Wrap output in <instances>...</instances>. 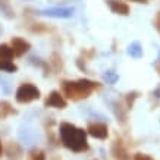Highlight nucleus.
Segmentation results:
<instances>
[{
  "instance_id": "f257e3e1",
  "label": "nucleus",
  "mask_w": 160,
  "mask_h": 160,
  "mask_svg": "<svg viewBox=\"0 0 160 160\" xmlns=\"http://www.w3.org/2000/svg\"><path fill=\"white\" fill-rule=\"evenodd\" d=\"M59 134H60L62 142L68 148H71V150L84 151L88 148L87 132L84 131V129H81V128H77L75 125L68 123V122H63V123H60Z\"/></svg>"
},
{
  "instance_id": "f03ea898",
  "label": "nucleus",
  "mask_w": 160,
  "mask_h": 160,
  "mask_svg": "<svg viewBox=\"0 0 160 160\" xmlns=\"http://www.w3.org/2000/svg\"><path fill=\"white\" fill-rule=\"evenodd\" d=\"M100 87L98 82L90 79H78V81H62L63 94L71 100H82L91 94L92 90Z\"/></svg>"
},
{
  "instance_id": "7ed1b4c3",
  "label": "nucleus",
  "mask_w": 160,
  "mask_h": 160,
  "mask_svg": "<svg viewBox=\"0 0 160 160\" xmlns=\"http://www.w3.org/2000/svg\"><path fill=\"white\" fill-rule=\"evenodd\" d=\"M40 98V90L32 84H22L16 90V102L18 103H29L32 100Z\"/></svg>"
},
{
  "instance_id": "20e7f679",
  "label": "nucleus",
  "mask_w": 160,
  "mask_h": 160,
  "mask_svg": "<svg viewBox=\"0 0 160 160\" xmlns=\"http://www.w3.org/2000/svg\"><path fill=\"white\" fill-rule=\"evenodd\" d=\"M87 131L91 137L98 138V140H106L109 135L107 126L104 123H100V122H90L87 126Z\"/></svg>"
},
{
  "instance_id": "39448f33",
  "label": "nucleus",
  "mask_w": 160,
  "mask_h": 160,
  "mask_svg": "<svg viewBox=\"0 0 160 160\" xmlns=\"http://www.w3.org/2000/svg\"><path fill=\"white\" fill-rule=\"evenodd\" d=\"M44 104L47 107H54V109H65L66 107V100L62 97V94L59 91H52L49 97L46 98Z\"/></svg>"
},
{
  "instance_id": "423d86ee",
  "label": "nucleus",
  "mask_w": 160,
  "mask_h": 160,
  "mask_svg": "<svg viewBox=\"0 0 160 160\" xmlns=\"http://www.w3.org/2000/svg\"><path fill=\"white\" fill-rule=\"evenodd\" d=\"M40 15L50 16V18H72L73 9L72 8H58V9H46L41 10Z\"/></svg>"
},
{
  "instance_id": "0eeeda50",
  "label": "nucleus",
  "mask_w": 160,
  "mask_h": 160,
  "mask_svg": "<svg viewBox=\"0 0 160 160\" xmlns=\"http://www.w3.org/2000/svg\"><path fill=\"white\" fill-rule=\"evenodd\" d=\"M12 49H13V53L16 54V56H22V54L29 52L31 44H29L28 41H25L24 38L13 37V38H12Z\"/></svg>"
},
{
  "instance_id": "6e6552de",
  "label": "nucleus",
  "mask_w": 160,
  "mask_h": 160,
  "mask_svg": "<svg viewBox=\"0 0 160 160\" xmlns=\"http://www.w3.org/2000/svg\"><path fill=\"white\" fill-rule=\"evenodd\" d=\"M107 5L112 9V12L116 15H122V16H126L129 15V6L122 3V2H118V0H107Z\"/></svg>"
},
{
  "instance_id": "1a4fd4ad",
  "label": "nucleus",
  "mask_w": 160,
  "mask_h": 160,
  "mask_svg": "<svg viewBox=\"0 0 160 160\" xmlns=\"http://www.w3.org/2000/svg\"><path fill=\"white\" fill-rule=\"evenodd\" d=\"M19 138L22 141H25V144H32V142H35V141L38 140V135L35 134L32 129H22L21 128L19 129Z\"/></svg>"
},
{
  "instance_id": "9d476101",
  "label": "nucleus",
  "mask_w": 160,
  "mask_h": 160,
  "mask_svg": "<svg viewBox=\"0 0 160 160\" xmlns=\"http://www.w3.org/2000/svg\"><path fill=\"white\" fill-rule=\"evenodd\" d=\"M112 151H113V156H115L116 160H128V154H126V150L122 146V141H116L113 144Z\"/></svg>"
},
{
  "instance_id": "9b49d317",
  "label": "nucleus",
  "mask_w": 160,
  "mask_h": 160,
  "mask_svg": "<svg viewBox=\"0 0 160 160\" xmlns=\"http://www.w3.org/2000/svg\"><path fill=\"white\" fill-rule=\"evenodd\" d=\"M13 49L8 44H0V62H10L13 59Z\"/></svg>"
},
{
  "instance_id": "f8f14e48",
  "label": "nucleus",
  "mask_w": 160,
  "mask_h": 160,
  "mask_svg": "<svg viewBox=\"0 0 160 160\" xmlns=\"http://www.w3.org/2000/svg\"><path fill=\"white\" fill-rule=\"evenodd\" d=\"M16 110H15L12 104L9 102H0V119H5L9 115H15Z\"/></svg>"
},
{
  "instance_id": "ddd939ff",
  "label": "nucleus",
  "mask_w": 160,
  "mask_h": 160,
  "mask_svg": "<svg viewBox=\"0 0 160 160\" xmlns=\"http://www.w3.org/2000/svg\"><path fill=\"white\" fill-rule=\"evenodd\" d=\"M128 54L134 59H138L142 56V47H141V44L138 41H134L128 46Z\"/></svg>"
},
{
  "instance_id": "4468645a",
  "label": "nucleus",
  "mask_w": 160,
  "mask_h": 160,
  "mask_svg": "<svg viewBox=\"0 0 160 160\" xmlns=\"http://www.w3.org/2000/svg\"><path fill=\"white\" fill-rule=\"evenodd\" d=\"M8 154H9L10 160H18L22 156V151H21L19 146L15 144V142H10L9 147H8Z\"/></svg>"
},
{
  "instance_id": "2eb2a0df",
  "label": "nucleus",
  "mask_w": 160,
  "mask_h": 160,
  "mask_svg": "<svg viewBox=\"0 0 160 160\" xmlns=\"http://www.w3.org/2000/svg\"><path fill=\"white\" fill-rule=\"evenodd\" d=\"M113 112H115V115H116L118 121H121L122 123H125V119H126V112L123 110V107H122V104L119 102H115L113 104Z\"/></svg>"
},
{
  "instance_id": "dca6fc26",
  "label": "nucleus",
  "mask_w": 160,
  "mask_h": 160,
  "mask_svg": "<svg viewBox=\"0 0 160 160\" xmlns=\"http://www.w3.org/2000/svg\"><path fill=\"white\" fill-rule=\"evenodd\" d=\"M0 12L5 15L6 18H9V19H12V18H15V12L13 9L10 8L8 3H6L5 0H0Z\"/></svg>"
},
{
  "instance_id": "f3484780",
  "label": "nucleus",
  "mask_w": 160,
  "mask_h": 160,
  "mask_svg": "<svg viewBox=\"0 0 160 160\" xmlns=\"http://www.w3.org/2000/svg\"><path fill=\"white\" fill-rule=\"evenodd\" d=\"M103 79L106 81L107 84H115L119 79V75H118L115 71H106L103 73Z\"/></svg>"
},
{
  "instance_id": "a211bd4d",
  "label": "nucleus",
  "mask_w": 160,
  "mask_h": 160,
  "mask_svg": "<svg viewBox=\"0 0 160 160\" xmlns=\"http://www.w3.org/2000/svg\"><path fill=\"white\" fill-rule=\"evenodd\" d=\"M137 98H138V92L137 91H132V92H128L126 94V109H132V106H134V102H135Z\"/></svg>"
},
{
  "instance_id": "6ab92c4d",
  "label": "nucleus",
  "mask_w": 160,
  "mask_h": 160,
  "mask_svg": "<svg viewBox=\"0 0 160 160\" xmlns=\"http://www.w3.org/2000/svg\"><path fill=\"white\" fill-rule=\"evenodd\" d=\"M0 69H3L6 72H16L18 71L16 65H13L12 62H0Z\"/></svg>"
},
{
  "instance_id": "aec40b11",
  "label": "nucleus",
  "mask_w": 160,
  "mask_h": 160,
  "mask_svg": "<svg viewBox=\"0 0 160 160\" xmlns=\"http://www.w3.org/2000/svg\"><path fill=\"white\" fill-rule=\"evenodd\" d=\"M31 160H46V154L41 150H32L31 151Z\"/></svg>"
},
{
  "instance_id": "412c9836",
  "label": "nucleus",
  "mask_w": 160,
  "mask_h": 160,
  "mask_svg": "<svg viewBox=\"0 0 160 160\" xmlns=\"http://www.w3.org/2000/svg\"><path fill=\"white\" fill-rule=\"evenodd\" d=\"M0 85L5 90V92H10V81L6 79L5 77H0Z\"/></svg>"
},
{
  "instance_id": "4be33fe9",
  "label": "nucleus",
  "mask_w": 160,
  "mask_h": 160,
  "mask_svg": "<svg viewBox=\"0 0 160 160\" xmlns=\"http://www.w3.org/2000/svg\"><path fill=\"white\" fill-rule=\"evenodd\" d=\"M134 160H154V159H151L150 156L142 154V153H137V154L134 156Z\"/></svg>"
},
{
  "instance_id": "5701e85b",
  "label": "nucleus",
  "mask_w": 160,
  "mask_h": 160,
  "mask_svg": "<svg viewBox=\"0 0 160 160\" xmlns=\"http://www.w3.org/2000/svg\"><path fill=\"white\" fill-rule=\"evenodd\" d=\"M35 25H37V27H32V28H31L32 31H35V32H43V31H47V29H49L47 27H43L44 24H35Z\"/></svg>"
},
{
  "instance_id": "b1692460",
  "label": "nucleus",
  "mask_w": 160,
  "mask_h": 160,
  "mask_svg": "<svg viewBox=\"0 0 160 160\" xmlns=\"http://www.w3.org/2000/svg\"><path fill=\"white\" fill-rule=\"evenodd\" d=\"M156 27H157V29L160 31V13L157 15V19H156Z\"/></svg>"
},
{
  "instance_id": "393cba45",
  "label": "nucleus",
  "mask_w": 160,
  "mask_h": 160,
  "mask_svg": "<svg viewBox=\"0 0 160 160\" xmlns=\"http://www.w3.org/2000/svg\"><path fill=\"white\" fill-rule=\"evenodd\" d=\"M154 96H156V97H159V98H160V88H157V90L154 91Z\"/></svg>"
},
{
  "instance_id": "a878e982",
  "label": "nucleus",
  "mask_w": 160,
  "mask_h": 160,
  "mask_svg": "<svg viewBox=\"0 0 160 160\" xmlns=\"http://www.w3.org/2000/svg\"><path fill=\"white\" fill-rule=\"evenodd\" d=\"M131 2H137V3H147V0H131Z\"/></svg>"
},
{
  "instance_id": "bb28decb",
  "label": "nucleus",
  "mask_w": 160,
  "mask_h": 160,
  "mask_svg": "<svg viewBox=\"0 0 160 160\" xmlns=\"http://www.w3.org/2000/svg\"><path fill=\"white\" fill-rule=\"evenodd\" d=\"M2 154H3V147H2V142H0V157H2Z\"/></svg>"
}]
</instances>
